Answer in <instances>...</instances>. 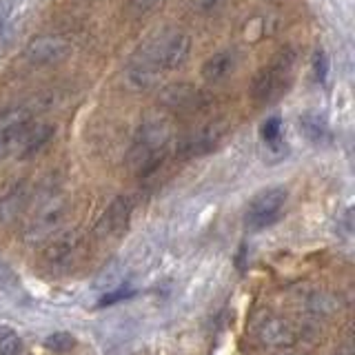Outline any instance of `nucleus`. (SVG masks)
I'll return each mask as SVG.
<instances>
[{
  "instance_id": "f257e3e1",
  "label": "nucleus",
  "mask_w": 355,
  "mask_h": 355,
  "mask_svg": "<svg viewBox=\"0 0 355 355\" xmlns=\"http://www.w3.org/2000/svg\"><path fill=\"white\" fill-rule=\"evenodd\" d=\"M191 53V38L184 31H162L133 55L127 69V83L133 89H151L158 85L160 73L180 69Z\"/></svg>"
},
{
  "instance_id": "f03ea898",
  "label": "nucleus",
  "mask_w": 355,
  "mask_h": 355,
  "mask_svg": "<svg viewBox=\"0 0 355 355\" xmlns=\"http://www.w3.org/2000/svg\"><path fill=\"white\" fill-rule=\"evenodd\" d=\"M171 140V125L162 116H149L142 122L131 147V164L138 175H149L160 166Z\"/></svg>"
},
{
  "instance_id": "7ed1b4c3",
  "label": "nucleus",
  "mask_w": 355,
  "mask_h": 355,
  "mask_svg": "<svg viewBox=\"0 0 355 355\" xmlns=\"http://www.w3.org/2000/svg\"><path fill=\"white\" fill-rule=\"evenodd\" d=\"M295 51L291 47L275 53L269 64H264L262 69L255 73L251 83V98L260 105H271L275 100H280L288 87L293 83L295 71Z\"/></svg>"
},
{
  "instance_id": "20e7f679",
  "label": "nucleus",
  "mask_w": 355,
  "mask_h": 355,
  "mask_svg": "<svg viewBox=\"0 0 355 355\" xmlns=\"http://www.w3.org/2000/svg\"><path fill=\"white\" fill-rule=\"evenodd\" d=\"M286 200H288V191L284 187H269L258 196H253V200L247 207V214H244L247 227L255 231L271 227L273 222L280 220L286 207Z\"/></svg>"
},
{
  "instance_id": "39448f33",
  "label": "nucleus",
  "mask_w": 355,
  "mask_h": 355,
  "mask_svg": "<svg viewBox=\"0 0 355 355\" xmlns=\"http://www.w3.org/2000/svg\"><path fill=\"white\" fill-rule=\"evenodd\" d=\"M64 218H67V202L62 198H51L49 202H44L38 209V214L31 218V222L25 229V240L31 244L49 240L53 233L60 229Z\"/></svg>"
},
{
  "instance_id": "423d86ee",
  "label": "nucleus",
  "mask_w": 355,
  "mask_h": 355,
  "mask_svg": "<svg viewBox=\"0 0 355 355\" xmlns=\"http://www.w3.org/2000/svg\"><path fill=\"white\" fill-rule=\"evenodd\" d=\"M71 53V42L62 36H53V33H42V36H33L25 47V58L31 64H58L67 55Z\"/></svg>"
},
{
  "instance_id": "0eeeda50",
  "label": "nucleus",
  "mask_w": 355,
  "mask_h": 355,
  "mask_svg": "<svg viewBox=\"0 0 355 355\" xmlns=\"http://www.w3.org/2000/svg\"><path fill=\"white\" fill-rule=\"evenodd\" d=\"M160 105L166 109H173V111H196V109H202L209 98L202 89H198L196 85H189V83H173V85H166L160 96Z\"/></svg>"
},
{
  "instance_id": "6e6552de",
  "label": "nucleus",
  "mask_w": 355,
  "mask_h": 355,
  "mask_svg": "<svg viewBox=\"0 0 355 355\" xmlns=\"http://www.w3.org/2000/svg\"><path fill=\"white\" fill-rule=\"evenodd\" d=\"M225 125H207L200 127L178 142V155L180 158H196V155H205L209 151H214L220 140L225 138Z\"/></svg>"
},
{
  "instance_id": "1a4fd4ad",
  "label": "nucleus",
  "mask_w": 355,
  "mask_h": 355,
  "mask_svg": "<svg viewBox=\"0 0 355 355\" xmlns=\"http://www.w3.org/2000/svg\"><path fill=\"white\" fill-rule=\"evenodd\" d=\"M258 338L269 349H288L297 342V329L291 320L271 315L258 327Z\"/></svg>"
},
{
  "instance_id": "9d476101",
  "label": "nucleus",
  "mask_w": 355,
  "mask_h": 355,
  "mask_svg": "<svg viewBox=\"0 0 355 355\" xmlns=\"http://www.w3.org/2000/svg\"><path fill=\"white\" fill-rule=\"evenodd\" d=\"M131 211H133V200L129 196H120L116 198L114 202L107 207V211L100 218L96 233L100 238H107V236H116L122 229L129 225V218H131Z\"/></svg>"
},
{
  "instance_id": "9b49d317",
  "label": "nucleus",
  "mask_w": 355,
  "mask_h": 355,
  "mask_svg": "<svg viewBox=\"0 0 355 355\" xmlns=\"http://www.w3.org/2000/svg\"><path fill=\"white\" fill-rule=\"evenodd\" d=\"M31 127H33L31 118H22L11 122V125L0 127V160H5L14 153H20Z\"/></svg>"
},
{
  "instance_id": "f8f14e48",
  "label": "nucleus",
  "mask_w": 355,
  "mask_h": 355,
  "mask_svg": "<svg viewBox=\"0 0 355 355\" xmlns=\"http://www.w3.org/2000/svg\"><path fill=\"white\" fill-rule=\"evenodd\" d=\"M236 64H238L236 51H231V49L216 51L214 55H209V58L205 60L202 78L207 83H222L236 71Z\"/></svg>"
},
{
  "instance_id": "ddd939ff",
  "label": "nucleus",
  "mask_w": 355,
  "mask_h": 355,
  "mask_svg": "<svg viewBox=\"0 0 355 355\" xmlns=\"http://www.w3.org/2000/svg\"><path fill=\"white\" fill-rule=\"evenodd\" d=\"M29 202V189L25 182L11 187L9 191L0 198V225H9L14 222Z\"/></svg>"
},
{
  "instance_id": "4468645a",
  "label": "nucleus",
  "mask_w": 355,
  "mask_h": 355,
  "mask_svg": "<svg viewBox=\"0 0 355 355\" xmlns=\"http://www.w3.org/2000/svg\"><path fill=\"white\" fill-rule=\"evenodd\" d=\"M80 249V236L78 233H64V236L53 238L47 249H44V260L51 264H64L69 262Z\"/></svg>"
},
{
  "instance_id": "2eb2a0df",
  "label": "nucleus",
  "mask_w": 355,
  "mask_h": 355,
  "mask_svg": "<svg viewBox=\"0 0 355 355\" xmlns=\"http://www.w3.org/2000/svg\"><path fill=\"white\" fill-rule=\"evenodd\" d=\"M300 129H302L304 138L313 144L331 142V127L327 118L318 114V111H306V114L300 116Z\"/></svg>"
},
{
  "instance_id": "dca6fc26",
  "label": "nucleus",
  "mask_w": 355,
  "mask_h": 355,
  "mask_svg": "<svg viewBox=\"0 0 355 355\" xmlns=\"http://www.w3.org/2000/svg\"><path fill=\"white\" fill-rule=\"evenodd\" d=\"M55 133V127L53 125H33L27 133V140L22 144L20 149V158H31V155H36L44 144H47Z\"/></svg>"
},
{
  "instance_id": "f3484780",
  "label": "nucleus",
  "mask_w": 355,
  "mask_h": 355,
  "mask_svg": "<svg viewBox=\"0 0 355 355\" xmlns=\"http://www.w3.org/2000/svg\"><path fill=\"white\" fill-rule=\"evenodd\" d=\"M42 344L49 353L64 355V353H71L76 349V338L69 331H55V333H51V336L44 338Z\"/></svg>"
},
{
  "instance_id": "a211bd4d",
  "label": "nucleus",
  "mask_w": 355,
  "mask_h": 355,
  "mask_svg": "<svg viewBox=\"0 0 355 355\" xmlns=\"http://www.w3.org/2000/svg\"><path fill=\"white\" fill-rule=\"evenodd\" d=\"M309 309L313 311L315 315H331V313H336L338 300L331 293H313L309 300Z\"/></svg>"
},
{
  "instance_id": "6ab92c4d",
  "label": "nucleus",
  "mask_w": 355,
  "mask_h": 355,
  "mask_svg": "<svg viewBox=\"0 0 355 355\" xmlns=\"http://www.w3.org/2000/svg\"><path fill=\"white\" fill-rule=\"evenodd\" d=\"M22 351V340L18 333L9 327L0 329V355H20Z\"/></svg>"
},
{
  "instance_id": "aec40b11",
  "label": "nucleus",
  "mask_w": 355,
  "mask_h": 355,
  "mask_svg": "<svg viewBox=\"0 0 355 355\" xmlns=\"http://www.w3.org/2000/svg\"><path fill=\"white\" fill-rule=\"evenodd\" d=\"M260 136L264 142H269V144H277L282 138V120L273 116V118H266L264 120V125L260 129Z\"/></svg>"
},
{
  "instance_id": "412c9836",
  "label": "nucleus",
  "mask_w": 355,
  "mask_h": 355,
  "mask_svg": "<svg viewBox=\"0 0 355 355\" xmlns=\"http://www.w3.org/2000/svg\"><path fill=\"white\" fill-rule=\"evenodd\" d=\"M11 16H14V0H0V36L7 29Z\"/></svg>"
},
{
  "instance_id": "4be33fe9",
  "label": "nucleus",
  "mask_w": 355,
  "mask_h": 355,
  "mask_svg": "<svg viewBox=\"0 0 355 355\" xmlns=\"http://www.w3.org/2000/svg\"><path fill=\"white\" fill-rule=\"evenodd\" d=\"M127 297H131L129 288H118V291H109V293H105L103 300H100V306H111V304H116V302H120V300H127Z\"/></svg>"
},
{
  "instance_id": "5701e85b",
  "label": "nucleus",
  "mask_w": 355,
  "mask_h": 355,
  "mask_svg": "<svg viewBox=\"0 0 355 355\" xmlns=\"http://www.w3.org/2000/svg\"><path fill=\"white\" fill-rule=\"evenodd\" d=\"M327 73H329V60L324 51H318L315 53V76L318 80H327Z\"/></svg>"
},
{
  "instance_id": "b1692460",
  "label": "nucleus",
  "mask_w": 355,
  "mask_h": 355,
  "mask_svg": "<svg viewBox=\"0 0 355 355\" xmlns=\"http://www.w3.org/2000/svg\"><path fill=\"white\" fill-rule=\"evenodd\" d=\"M158 3L160 0H129V7L131 11H136V14H147V11H151Z\"/></svg>"
},
{
  "instance_id": "393cba45",
  "label": "nucleus",
  "mask_w": 355,
  "mask_h": 355,
  "mask_svg": "<svg viewBox=\"0 0 355 355\" xmlns=\"http://www.w3.org/2000/svg\"><path fill=\"white\" fill-rule=\"evenodd\" d=\"M16 282V275L14 271H11V266L0 258V284L7 286V284H14Z\"/></svg>"
},
{
  "instance_id": "a878e982",
  "label": "nucleus",
  "mask_w": 355,
  "mask_h": 355,
  "mask_svg": "<svg viewBox=\"0 0 355 355\" xmlns=\"http://www.w3.org/2000/svg\"><path fill=\"white\" fill-rule=\"evenodd\" d=\"M216 5H220V0H198V9H214Z\"/></svg>"
}]
</instances>
